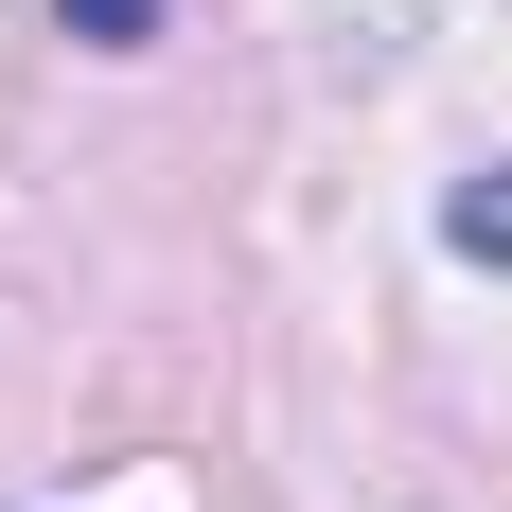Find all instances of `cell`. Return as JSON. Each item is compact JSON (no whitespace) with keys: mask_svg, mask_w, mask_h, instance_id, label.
<instances>
[{"mask_svg":"<svg viewBox=\"0 0 512 512\" xmlns=\"http://www.w3.org/2000/svg\"><path fill=\"white\" fill-rule=\"evenodd\" d=\"M442 248H460V265H512V159H495V177H460V195H442Z\"/></svg>","mask_w":512,"mask_h":512,"instance_id":"obj_1","label":"cell"},{"mask_svg":"<svg viewBox=\"0 0 512 512\" xmlns=\"http://www.w3.org/2000/svg\"><path fill=\"white\" fill-rule=\"evenodd\" d=\"M53 36H89V53H142V36H159V0H53Z\"/></svg>","mask_w":512,"mask_h":512,"instance_id":"obj_2","label":"cell"}]
</instances>
